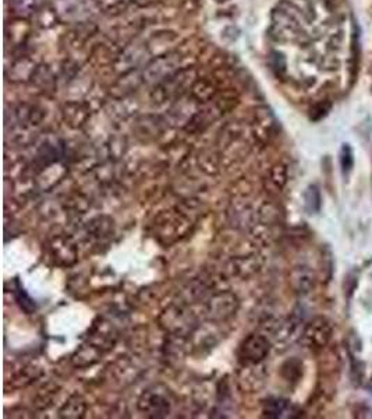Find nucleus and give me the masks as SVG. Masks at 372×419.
<instances>
[{
    "label": "nucleus",
    "instance_id": "f257e3e1",
    "mask_svg": "<svg viewBox=\"0 0 372 419\" xmlns=\"http://www.w3.org/2000/svg\"><path fill=\"white\" fill-rule=\"evenodd\" d=\"M332 334H333V329L329 320L323 318H318L307 327L305 340L311 347L321 348L328 345V343L332 338Z\"/></svg>",
    "mask_w": 372,
    "mask_h": 419
},
{
    "label": "nucleus",
    "instance_id": "f03ea898",
    "mask_svg": "<svg viewBox=\"0 0 372 419\" xmlns=\"http://www.w3.org/2000/svg\"><path fill=\"white\" fill-rule=\"evenodd\" d=\"M339 165H340V172L343 178L347 181L354 170V151L350 145L344 143L340 147L339 151Z\"/></svg>",
    "mask_w": 372,
    "mask_h": 419
},
{
    "label": "nucleus",
    "instance_id": "7ed1b4c3",
    "mask_svg": "<svg viewBox=\"0 0 372 419\" xmlns=\"http://www.w3.org/2000/svg\"><path fill=\"white\" fill-rule=\"evenodd\" d=\"M304 200H305V208H307V211L310 214L319 213L321 204H322V199H321L319 188L316 185L308 186V189L305 190V195H304Z\"/></svg>",
    "mask_w": 372,
    "mask_h": 419
},
{
    "label": "nucleus",
    "instance_id": "20e7f679",
    "mask_svg": "<svg viewBox=\"0 0 372 419\" xmlns=\"http://www.w3.org/2000/svg\"><path fill=\"white\" fill-rule=\"evenodd\" d=\"M358 63H360V42H358V33L354 26L353 37H351V76L355 79L358 72Z\"/></svg>",
    "mask_w": 372,
    "mask_h": 419
},
{
    "label": "nucleus",
    "instance_id": "39448f33",
    "mask_svg": "<svg viewBox=\"0 0 372 419\" xmlns=\"http://www.w3.org/2000/svg\"><path fill=\"white\" fill-rule=\"evenodd\" d=\"M332 109V102L330 101H321L318 104H315L311 110H310V119L312 122H319L323 117H326L329 115Z\"/></svg>",
    "mask_w": 372,
    "mask_h": 419
},
{
    "label": "nucleus",
    "instance_id": "423d86ee",
    "mask_svg": "<svg viewBox=\"0 0 372 419\" xmlns=\"http://www.w3.org/2000/svg\"><path fill=\"white\" fill-rule=\"evenodd\" d=\"M357 287H358V277L355 275V272H348V274L346 275L344 286H343L344 297H346V301H347V302L353 298V295H354Z\"/></svg>",
    "mask_w": 372,
    "mask_h": 419
},
{
    "label": "nucleus",
    "instance_id": "0eeeda50",
    "mask_svg": "<svg viewBox=\"0 0 372 419\" xmlns=\"http://www.w3.org/2000/svg\"><path fill=\"white\" fill-rule=\"evenodd\" d=\"M289 408V402L287 401H283V400H276V401H272L269 404V409H268V413L271 416H282L283 412H286Z\"/></svg>",
    "mask_w": 372,
    "mask_h": 419
},
{
    "label": "nucleus",
    "instance_id": "6e6552de",
    "mask_svg": "<svg viewBox=\"0 0 372 419\" xmlns=\"http://www.w3.org/2000/svg\"><path fill=\"white\" fill-rule=\"evenodd\" d=\"M217 2H219V3H222V2H228V0H217Z\"/></svg>",
    "mask_w": 372,
    "mask_h": 419
},
{
    "label": "nucleus",
    "instance_id": "1a4fd4ad",
    "mask_svg": "<svg viewBox=\"0 0 372 419\" xmlns=\"http://www.w3.org/2000/svg\"><path fill=\"white\" fill-rule=\"evenodd\" d=\"M371 383H372V379H371Z\"/></svg>",
    "mask_w": 372,
    "mask_h": 419
}]
</instances>
